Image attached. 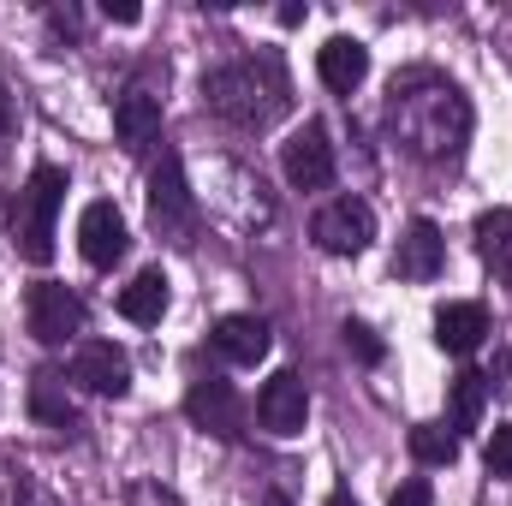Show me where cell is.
Listing matches in <instances>:
<instances>
[{
  "label": "cell",
  "mask_w": 512,
  "mask_h": 506,
  "mask_svg": "<svg viewBox=\"0 0 512 506\" xmlns=\"http://www.w3.org/2000/svg\"><path fill=\"white\" fill-rule=\"evenodd\" d=\"M102 12L120 18V24H137V18H143V6H131V0H102Z\"/></svg>",
  "instance_id": "cell-25"
},
{
  "label": "cell",
  "mask_w": 512,
  "mask_h": 506,
  "mask_svg": "<svg viewBox=\"0 0 512 506\" xmlns=\"http://www.w3.org/2000/svg\"><path fill=\"white\" fill-rule=\"evenodd\" d=\"M316 72H322V84H328L334 96H352V90L370 78V48H364L358 36H334V42H322Z\"/></svg>",
  "instance_id": "cell-13"
},
{
  "label": "cell",
  "mask_w": 512,
  "mask_h": 506,
  "mask_svg": "<svg viewBox=\"0 0 512 506\" xmlns=\"http://www.w3.org/2000/svg\"><path fill=\"white\" fill-rule=\"evenodd\" d=\"M346 346H352V352H358L364 364H382V340H376V334H370L364 322H346Z\"/></svg>",
  "instance_id": "cell-23"
},
{
  "label": "cell",
  "mask_w": 512,
  "mask_h": 506,
  "mask_svg": "<svg viewBox=\"0 0 512 506\" xmlns=\"http://www.w3.org/2000/svg\"><path fill=\"white\" fill-rule=\"evenodd\" d=\"M489 471L512 477V423H495V435H489Z\"/></svg>",
  "instance_id": "cell-22"
},
{
  "label": "cell",
  "mask_w": 512,
  "mask_h": 506,
  "mask_svg": "<svg viewBox=\"0 0 512 506\" xmlns=\"http://www.w3.org/2000/svg\"><path fill=\"white\" fill-rule=\"evenodd\" d=\"M477 256L495 268V280H512V209L477 215Z\"/></svg>",
  "instance_id": "cell-17"
},
{
  "label": "cell",
  "mask_w": 512,
  "mask_h": 506,
  "mask_svg": "<svg viewBox=\"0 0 512 506\" xmlns=\"http://www.w3.org/2000/svg\"><path fill=\"white\" fill-rule=\"evenodd\" d=\"M72 381L90 387V393L120 399V393L131 387V358L114 346V340H90V346H78V358H72Z\"/></svg>",
  "instance_id": "cell-10"
},
{
  "label": "cell",
  "mask_w": 512,
  "mask_h": 506,
  "mask_svg": "<svg viewBox=\"0 0 512 506\" xmlns=\"http://www.w3.org/2000/svg\"><path fill=\"white\" fill-rule=\"evenodd\" d=\"M411 453H417L423 465H453V459H459V435L441 429V423H417V429H411Z\"/></svg>",
  "instance_id": "cell-21"
},
{
  "label": "cell",
  "mask_w": 512,
  "mask_h": 506,
  "mask_svg": "<svg viewBox=\"0 0 512 506\" xmlns=\"http://www.w3.org/2000/svg\"><path fill=\"white\" fill-rule=\"evenodd\" d=\"M387 506H429V483H405V489H399Z\"/></svg>",
  "instance_id": "cell-24"
},
{
  "label": "cell",
  "mask_w": 512,
  "mask_h": 506,
  "mask_svg": "<svg viewBox=\"0 0 512 506\" xmlns=\"http://www.w3.org/2000/svg\"><path fill=\"white\" fill-rule=\"evenodd\" d=\"M203 102L227 120V126H245V131H262L274 126L280 114H286V102H292V90H286V72H280V60H233V66H215L209 78H203Z\"/></svg>",
  "instance_id": "cell-2"
},
{
  "label": "cell",
  "mask_w": 512,
  "mask_h": 506,
  "mask_svg": "<svg viewBox=\"0 0 512 506\" xmlns=\"http://www.w3.org/2000/svg\"><path fill=\"white\" fill-rule=\"evenodd\" d=\"M328 506H358V501H352L346 489H334V495H328Z\"/></svg>",
  "instance_id": "cell-27"
},
{
  "label": "cell",
  "mask_w": 512,
  "mask_h": 506,
  "mask_svg": "<svg viewBox=\"0 0 512 506\" xmlns=\"http://www.w3.org/2000/svg\"><path fill=\"white\" fill-rule=\"evenodd\" d=\"M60 387H66V381L54 376V370H42V376L30 381V411H36L48 429H78V405H72Z\"/></svg>",
  "instance_id": "cell-19"
},
{
  "label": "cell",
  "mask_w": 512,
  "mask_h": 506,
  "mask_svg": "<svg viewBox=\"0 0 512 506\" xmlns=\"http://www.w3.org/2000/svg\"><path fill=\"white\" fill-rule=\"evenodd\" d=\"M483 334H489V310H483V304H441V310H435V340H441V352L471 358V352L483 346Z\"/></svg>",
  "instance_id": "cell-15"
},
{
  "label": "cell",
  "mask_w": 512,
  "mask_h": 506,
  "mask_svg": "<svg viewBox=\"0 0 512 506\" xmlns=\"http://www.w3.org/2000/svg\"><path fill=\"white\" fill-rule=\"evenodd\" d=\"M489 393H495V387H489V376H477V370H465V376L453 381V429H477Z\"/></svg>",
  "instance_id": "cell-20"
},
{
  "label": "cell",
  "mask_w": 512,
  "mask_h": 506,
  "mask_svg": "<svg viewBox=\"0 0 512 506\" xmlns=\"http://www.w3.org/2000/svg\"><path fill=\"white\" fill-rule=\"evenodd\" d=\"M256 417H262L268 435H298L304 417H310V387H304V376L298 370H280V376L256 393Z\"/></svg>",
  "instance_id": "cell-9"
},
{
  "label": "cell",
  "mask_w": 512,
  "mask_h": 506,
  "mask_svg": "<svg viewBox=\"0 0 512 506\" xmlns=\"http://www.w3.org/2000/svg\"><path fill=\"white\" fill-rule=\"evenodd\" d=\"M310 233H316V245L328 256H358V251H370V239H376V209L364 197H334L316 215Z\"/></svg>",
  "instance_id": "cell-5"
},
{
  "label": "cell",
  "mask_w": 512,
  "mask_h": 506,
  "mask_svg": "<svg viewBox=\"0 0 512 506\" xmlns=\"http://www.w3.org/2000/svg\"><path fill=\"white\" fill-rule=\"evenodd\" d=\"M24 316H30V334L42 340V346H66L72 334H84V298L72 292V286H60V280H42V286H30V298H24Z\"/></svg>",
  "instance_id": "cell-4"
},
{
  "label": "cell",
  "mask_w": 512,
  "mask_h": 506,
  "mask_svg": "<svg viewBox=\"0 0 512 506\" xmlns=\"http://www.w3.org/2000/svg\"><path fill=\"white\" fill-rule=\"evenodd\" d=\"M114 131H120V143H126L131 155H143V149L161 137V96L126 90V96L114 102Z\"/></svg>",
  "instance_id": "cell-14"
},
{
  "label": "cell",
  "mask_w": 512,
  "mask_h": 506,
  "mask_svg": "<svg viewBox=\"0 0 512 506\" xmlns=\"http://www.w3.org/2000/svg\"><path fill=\"white\" fill-rule=\"evenodd\" d=\"M149 221H155V233H191V221H197L179 155H161L155 173H149Z\"/></svg>",
  "instance_id": "cell-6"
},
{
  "label": "cell",
  "mask_w": 512,
  "mask_h": 506,
  "mask_svg": "<svg viewBox=\"0 0 512 506\" xmlns=\"http://www.w3.org/2000/svg\"><path fill=\"white\" fill-rule=\"evenodd\" d=\"M12 131V96H6V84H0V137Z\"/></svg>",
  "instance_id": "cell-26"
},
{
  "label": "cell",
  "mask_w": 512,
  "mask_h": 506,
  "mask_svg": "<svg viewBox=\"0 0 512 506\" xmlns=\"http://www.w3.org/2000/svg\"><path fill=\"white\" fill-rule=\"evenodd\" d=\"M215 352L227 364H262L268 358V322L262 316H221L215 322Z\"/></svg>",
  "instance_id": "cell-16"
},
{
  "label": "cell",
  "mask_w": 512,
  "mask_h": 506,
  "mask_svg": "<svg viewBox=\"0 0 512 506\" xmlns=\"http://www.w3.org/2000/svg\"><path fill=\"white\" fill-rule=\"evenodd\" d=\"M60 197H66V173L60 167H36L30 185L18 191L12 203V245L24 262H48L54 256V215H60Z\"/></svg>",
  "instance_id": "cell-3"
},
{
  "label": "cell",
  "mask_w": 512,
  "mask_h": 506,
  "mask_svg": "<svg viewBox=\"0 0 512 506\" xmlns=\"http://www.w3.org/2000/svg\"><path fill=\"white\" fill-rule=\"evenodd\" d=\"M126 221H120V209L114 203H90L84 215H78V251L84 262H96V268H114L120 256H126Z\"/></svg>",
  "instance_id": "cell-11"
},
{
  "label": "cell",
  "mask_w": 512,
  "mask_h": 506,
  "mask_svg": "<svg viewBox=\"0 0 512 506\" xmlns=\"http://www.w3.org/2000/svg\"><path fill=\"white\" fill-rule=\"evenodd\" d=\"M161 310H167V274L161 268H143L126 292H120V316L149 328V322H161Z\"/></svg>",
  "instance_id": "cell-18"
},
{
  "label": "cell",
  "mask_w": 512,
  "mask_h": 506,
  "mask_svg": "<svg viewBox=\"0 0 512 506\" xmlns=\"http://www.w3.org/2000/svg\"><path fill=\"white\" fill-rule=\"evenodd\" d=\"M280 167H286V179L298 191H322L334 179V143H328V131L316 126V120L298 126L286 137V149H280Z\"/></svg>",
  "instance_id": "cell-8"
},
{
  "label": "cell",
  "mask_w": 512,
  "mask_h": 506,
  "mask_svg": "<svg viewBox=\"0 0 512 506\" xmlns=\"http://www.w3.org/2000/svg\"><path fill=\"white\" fill-rule=\"evenodd\" d=\"M185 417L197 423V429H209V435H221V441H239L245 435V405H239V393H233V381H191V393H185Z\"/></svg>",
  "instance_id": "cell-7"
},
{
  "label": "cell",
  "mask_w": 512,
  "mask_h": 506,
  "mask_svg": "<svg viewBox=\"0 0 512 506\" xmlns=\"http://www.w3.org/2000/svg\"><path fill=\"white\" fill-rule=\"evenodd\" d=\"M393 137L417 155V161H459L465 143H471V102L441 84V78H411V84H393Z\"/></svg>",
  "instance_id": "cell-1"
},
{
  "label": "cell",
  "mask_w": 512,
  "mask_h": 506,
  "mask_svg": "<svg viewBox=\"0 0 512 506\" xmlns=\"http://www.w3.org/2000/svg\"><path fill=\"white\" fill-rule=\"evenodd\" d=\"M441 262H447L441 227H435V221H411L405 239H399V251H393V274H399V280H435Z\"/></svg>",
  "instance_id": "cell-12"
},
{
  "label": "cell",
  "mask_w": 512,
  "mask_h": 506,
  "mask_svg": "<svg viewBox=\"0 0 512 506\" xmlns=\"http://www.w3.org/2000/svg\"><path fill=\"white\" fill-rule=\"evenodd\" d=\"M262 506H292V501H286V495H268V501H262Z\"/></svg>",
  "instance_id": "cell-28"
}]
</instances>
